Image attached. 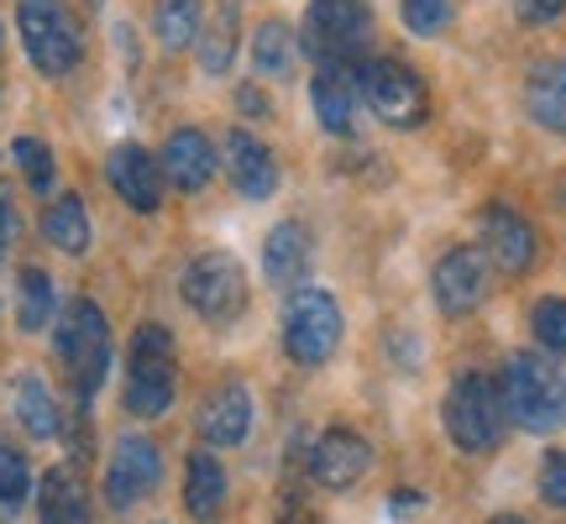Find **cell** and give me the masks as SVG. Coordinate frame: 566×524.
I'll return each instance as SVG.
<instances>
[{"instance_id":"cell-23","label":"cell","mask_w":566,"mask_h":524,"mask_svg":"<svg viewBox=\"0 0 566 524\" xmlns=\"http://www.w3.org/2000/svg\"><path fill=\"white\" fill-rule=\"evenodd\" d=\"M42 237L69 252V258H84L90 252V216H84L80 195H59V200L42 210Z\"/></svg>"},{"instance_id":"cell-32","label":"cell","mask_w":566,"mask_h":524,"mask_svg":"<svg viewBox=\"0 0 566 524\" xmlns=\"http://www.w3.org/2000/svg\"><path fill=\"white\" fill-rule=\"evenodd\" d=\"M11 158L21 163V174H27V184H32L38 195H48V189H53V153H48V142L17 137V142H11Z\"/></svg>"},{"instance_id":"cell-24","label":"cell","mask_w":566,"mask_h":524,"mask_svg":"<svg viewBox=\"0 0 566 524\" xmlns=\"http://www.w3.org/2000/svg\"><path fill=\"white\" fill-rule=\"evenodd\" d=\"M17 420H21V430H27L32 441H53V436L63 430L59 404H53V394H48V384H42L38 373H21V384H17Z\"/></svg>"},{"instance_id":"cell-39","label":"cell","mask_w":566,"mask_h":524,"mask_svg":"<svg viewBox=\"0 0 566 524\" xmlns=\"http://www.w3.org/2000/svg\"><path fill=\"white\" fill-rule=\"evenodd\" d=\"M226 6H237V0H226Z\"/></svg>"},{"instance_id":"cell-35","label":"cell","mask_w":566,"mask_h":524,"mask_svg":"<svg viewBox=\"0 0 566 524\" xmlns=\"http://www.w3.org/2000/svg\"><path fill=\"white\" fill-rule=\"evenodd\" d=\"M17 200H11V184L0 179V252H6V247L17 242Z\"/></svg>"},{"instance_id":"cell-5","label":"cell","mask_w":566,"mask_h":524,"mask_svg":"<svg viewBox=\"0 0 566 524\" xmlns=\"http://www.w3.org/2000/svg\"><path fill=\"white\" fill-rule=\"evenodd\" d=\"M59 357L74 373L80 404H90L105 384V367H111V325H105L95 300H74L59 315Z\"/></svg>"},{"instance_id":"cell-2","label":"cell","mask_w":566,"mask_h":524,"mask_svg":"<svg viewBox=\"0 0 566 524\" xmlns=\"http://www.w3.org/2000/svg\"><path fill=\"white\" fill-rule=\"evenodd\" d=\"M446 415V436L472 451V457H483L493 446L504 441L509 430V409H504V394H499V378H488V373H462L451 394L441 404Z\"/></svg>"},{"instance_id":"cell-40","label":"cell","mask_w":566,"mask_h":524,"mask_svg":"<svg viewBox=\"0 0 566 524\" xmlns=\"http://www.w3.org/2000/svg\"><path fill=\"white\" fill-rule=\"evenodd\" d=\"M0 53H6V42H0Z\"/></svg>"},{"instance_id":"cell-31","label":"cell","mask_w":566,"mask_h":524,"mask_svg":"<svg viewBox=\"0 0 566 524\" xmlns=\"http://www.w3.org/2000/svg\"><path fill=\"white\" fill-rule=\"evenodd\" d=\"M530 331H535V342L566 357V300H535L530 310Z\"/></svg>"},{"instance_id":"cell-6","label":"cell","mask_w":566,"mask_h":524,"mask_svg":"<svg viewBox=\"0 0 566 524\" xmlns=\"http://www.w3.org/2000/svg\"><path fill=\"white\" fill-rule=\"evenodd\" d=\"M174 336L168 325H142L132 336V367H126V409L137 420H158L174 404Z\"/></svg>"},{"instance_id":"cell-37","label":"cell","mask_w":566,"mask_h":524,"mask_svg":"<svg viewBox=\"0 0 566 524\" xmlns=\"http://www.w3.org/2000/svg\"><path fill=\"white\" fill-rule=\"evenodd\" d=\"M394 514H399V520L420 514V493H405V488H399V493H394Z\"/></svg>"},{"instance_id":"cell-21","label":"cell","mask_w":566,"mask_h":524,"mask_svg":"<svg viewBox=\"0 0 566 524\" xmlns=\"http://www.w3.org/2000/svg\"><path fill=\"white\" fill-rule=\"evenodd\" d=\"M38 514L42 524H90V493L74 467H53L38 488Z\"/></svg>"},{"instance_id":"cell-34","label":"cell","mask_w":566,"mask_h":524,"mask_svg":"<svg viewBox=\"0 0 566 524\" xmlns=\"http://www.w3.org/2000/svg\"><path fill=\"white\" fill-rule=\"evenodd\" d=\"M514 11H520V21L541 27V21H556V17H562L566 0H514Z\"/></svg>"},{"instance_id":"cell-15","label":"cell","mask_w":566,"mask_h":524,"mask_svg":"<svg viewBox=\"0 0 566 524\" xmlns=\"http://www.w3.org/2000/svg\"><path fill=\"white\" fill-rule=\"evenodd\" d=\"M373 467V446L352 430H325L321 441L310 446V478L321 488H352L367 478Z\"/></svg>"},{"instance_id":"cell-29","label":"cell","mask_w":566,"mask_h":524,"mask_svg":"<svg viewBox=\"0 0 566 524\" xmlns=\"http://www.w3.org/2000/svg\"><path fill=\"white\" fill-rule=\"evenodd\" d=\"M195 48H200V69H205V74H226V69H231V59H237V6H226L221 17L200 32V42H195Z\"/></svg>"},{"instance_id":"cell-13","label":"cell","mask_w":566,"mask_h":524,"mask_svg":"<svg viewBox=\"0 0 566 524\" xmlns=\"http://www.w3.org/2000/svg\"><path fill=\"white\" fill-rule=\"evenodd\" d=\"M478 231H483V258H493L504 273H525L541 242H535V226L520 216V210H509V205H488L483 216H478Z\"/></svg>"},{"instance_id":"cell-28","label":"cell","mask_w":566,"mask_h":524,"mask_svg":"<svg viewBox=\"0 0 566 524\" xmlns=\"http://www.w3.org/2000/svg\"><path fill=\"white\" fill-rule=\"evenodd\" d=\"M32 499V467L17 446H0V524H11Z\"/></svg>"},{"instance_id":"cell-27","label":"cell","mask_w":566,"mask_h":524,"mask_svg":"<svg viewBox=\"0 0 566 524\" xmlns=\"http://www.w3.org/2000/svg\"><path fill=\"white\" fill-rule=\"evenodd\" d=\"M53 321V279L42 268H21L17 273V325L21 331H42Z\"/></svg>"},{"instance_id":"cell-20","label":"cell","mask_w":566,"mask_h":524,"mask_svg":"<svg viewBox=\"0 0 566 524\" xmlns=\"http://www.w3.org/2000/svg\"><path fill=\"white\" fill-rule=\"evenodd\" d=\"M263 273L273 289H300L310 273V231L300 221H279L263 242Z\"/></svg>"},{"instance_id":"cell-17","label":"cell","mask_w":566,"mask_h":524,"mask_svg":"<svg viewBox=\"0 0 566 524\" xmlns=\"http://www.w3.org/2000/svg\"><path fill=\"white\" fill-rule=\"evenodd\" d=\"M226 168H231L237 195H247V200H268V195L279 189V163H273V153L263 147V137H252L242 126L226 137Z\"/></svg>"},{"instance_id":"cell-14","label":"cell","mask_w":566,"mask_h":524,"mask_svg":"<svg viewBox=\"0 0 566 524\" xmlns=\"http://www.w3.org/2000/svg\"><path fill=\"white\" fill-rule=\"evenodd\" d=\"M310 105H315L321 132L352 137V132H357V69H346V63H321L315 80H310Z\"/></svg>"},{"instance_id":"cell-25","label":"cell","mask_w":566,"mask_h":524,"mask_svg":"<svg viewBox=\"0 0 566 524\" xmlns=\"http://www.w3.org/2000/svg\"><path fill=\"white\" fill-rule=\"evenodd\" d=\"M153 32L168 53H184V48H195L205 32V11L200 0H158V11H153Z\"/></svg>"},{"instance_id":"cell-19","label":"cell","mask_w":566,"mask_h":524,"mask_svg":"<svg viewBox=\"0 0 566 524\" xmlns=\"http://www.w3.org/2000/svg\"><path fill=\"white\" fill-rule=\"evenodd\" d=\"M525 105L530 122L566 137V59H541L525 74Z\"/></svg>"},{"instance_id":"cell-22","label":"cell","mask_w":566,"mask_h":524,"mask_svg":"<svg viewBox=\"0 0 566 524\" xmlns=\"http://www.w3.org/2000/svg\"><path fill=\"white\" fill-rule=\"evenodd\" d=\"M184 509L195 520H216L226 509V467L210 451H195L184 467Z\"/></svg>"},{"instance_id":"cell-1","label":"cell","mask_w":566,"mask_h":524,"mask_svg":"<svg viewBox=\"0 0 566 524\" xmlns=\"http://www.w3.org/2000/svg\"><path fill=\"white\" fill-rule=\"evenodd\" d=\"M499 394H504L509 420L525 425L530 436H551L566 425V373L551 357L514 352L499 378Z\"/></svg>"},{"instance_id":"cell-33","label":"cell","mask_w":566,"mask_h":524,"mask_svg":"<svg viewBox=\"0 0 566 524\" xmlns=\"http://www.w3.org/2000/svg\"><path fill=\"white\" fill-rule=\"evenodd\" d=\"M541 499L551 509H566V451H551L541 467Z\"/></svg>"},{"instance_id":"cell-16","label":"cell","mask_w":566,"mask_h":524,"mask_svg":"<svg viewBox=\"0 0 566 524\" xmlns=\"http://www.w3.org/2000/svg\"><path fill=\"white\" fill-rule=\"evenodd\" d=\"M163 179L174 184L179 195H200L205 184L216 179V147H210V137L205 132H195V126H179L174 137L163 142Z\"/></svg>"},{"instance_id":"cell-7","label":"cell","mask_w":566,"mask_h":524,"mask_svg":"<svg viewBox=\"0 0 566 524\" xmlns=\"http://www.w3.org/2000/svg\"><path fill=\"white\" fill-rule=\"evenodd\" d=\"M357 95L367 101V111L388 126H424L430 116V95L424 80L399 59H367L357 63Z\"/></svg>"},{"instance_id":"cell-4","label":"cell","mask_w":566,"mask_h":524,"mask_svg":"<svg viewBox=\"0 0 566 524\" xmlns=\"http://www.w3.org/2000/svg\"><path fill=\"white\" fill-rule=\"evenodd\" d=\"M17 27H21V42H27V59L38 63L48 80H63L69 69H80L84 32L63 0H21Z\"/></svg>"},{"instance_id":"cell-26","label":"cell","mask_w":566,"mask_h":524,"mask_svg":"<svg viewBox=\"0 0 566 524\" xmlns=\"http://www.w3.org/2000/svg\"><path fill=\"white\" fill-rule=\"evenodd\" d=\"M294 53H300V42H294V32H289L283 21H263V27H258V38H252V63H258L263 80H283V74L294 69Z\"/></svg>"},{"instance_id":"cell-30","label":"cell","mask_w":566,"mask_h":524,"mask_svg":"<svg viewBox=\"0 0 566 524\" xmlns=\"http://www.w3.org/2000/svg\"><path fill=\"white\" fill-rule=\"evenodd\" d=\"M399 11H405V27L415 38H436L451 27L457 17V0H399Z\"/></svg>"},{"instance_id":"cell-12","label":"cell","mask_w":566,"mask_h":524,"mask_svg":"<svg viewBox=\"0 0 566 524\" xmlns=\"http://www.w3.org/2000/svg\"><path fill=\"white\" fill-rule=\"evenodd\" d=\"M105 179H111V189H116L137 216H153V210L163 205V168H158V158H153L147 147H137V142L111 147V158H105Z\"/></svg>"},{"instance_id":"cell-10","label":"cell","mask_w":566,"mask_h":524,"mask_svg":"<svg viewBox=\"0 0 566 524\" xmlns=\"http://www.w3.org/2000/svg\"><path fill=\"white\" fill-rule=\"evenodd\" d=\"M163 483V457L147 436H122L105 467V504L111 509H132L142 504L153 488Z\"/></svg>"},{"instance_id":"cell-8","label":"cell","mask_w":566,"mask_h":524,"mask_svg":"<svg viewBox=\"0 0 566 524\" xmlns=\"http://www.w3.org/2000/svg\"><path fill=\"white\" fill-rule=\"evenodd\" d=\"M184 304L210 325H231L247 310V273L231 252H205L184 268Z\"/></svg>"},{"instance_id":"cell-38","label":"cell","mask_w":566,"mask_h":524,"mask_svg":"<svg viewBox=\"0 0 566 524\" xmlns=\"http://www.w3.org/2000/svg\"><path fill=\"white\" fill-rule=\"evenodd\" d=\"M493 524H525V520H520V514H504V520H493Z\"/></svg>"},{"instance_id":"cell-11","label":"cell","mask_w":566,"mask_h":524,"mask_svg":"<svg viewBox=\"0 0 566 524\" xmlns=\"http://www.w3.org/2000/svg\"><path fill=\"white\" fill-rule=\"evenodd\" d=\"M430 289H436L441 315H451V321L472 315V310L488 300V258H483V247H451V252L436 262Z\"/></svg>"},{"instance_id":"cell-3","label":"cell","mask_w":566,"mask_h":524,"mask_svg":"<svg viewBox=\"0 0 566 524\" xmlns=\"http://www.w3.org/2000/svg\"><path fill=\"white\" fill-rule=\"evenodd\" d=\"M342 346V304L321 283H300L289 289L283 304V352L300 367H325Z\"/></svg>"},{"instance_id":"cell-18","label":"cell","mask_w":566,"mask_h":524,"mask_svg":"<svg viewBox=\"0 0 566 524\" xmlns=\"http://www.w3.org/2000/svg\"><path fill=\"white\" fill-rule=\"evenodd\" d=\"M200 436L210 446H242L252 436V394L242 384H221L200 404Z\"/></svg>"},{"instance_id":"cell-9","label":"cell","mask_w":566,"mask_h":524,"mask_svg":"<svg viewBox=\"0 0 566 524\" xmlns=\"http://www.w3.org/2000/svg\"><path fill=\"white\" fill-rule=\"evenodd\" d=\"M367 27H373V6H367V0H310L304 48H310L321 63H346V69H357Z\"/></svg>"},{"instance_id":"cell-36","label":"cell","mask_w":566,"mask_h":524,"mask_svg":"<svg viewBox=\"0 0 566 524\" xmlns=\"http://www.w3.org/2000/svg\"><path fill=\"white\" fill-rule=\"evenodd\" d=\"M237 105H242L247 116H268V95H263V90H252V84H242V90H237Z\"/></svg>"}]
</instances>
